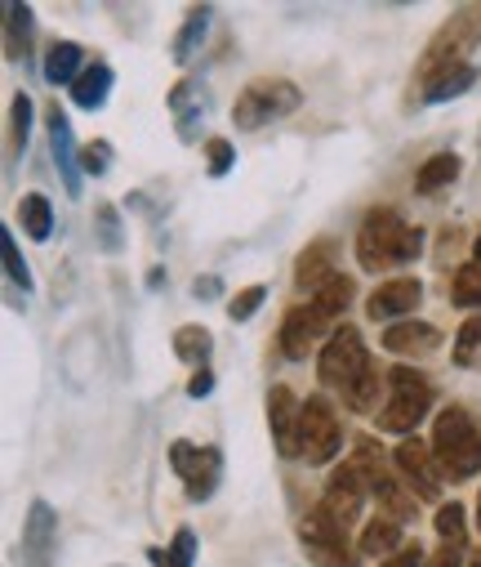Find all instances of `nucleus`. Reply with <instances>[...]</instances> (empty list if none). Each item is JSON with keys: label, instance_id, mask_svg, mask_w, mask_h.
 <instances>
[{"label": "nucleus", "instance_id": "obj_1", "mask_svg": "<svg viewBox=\"0 0 481 567\" xmlns=\"http://www.w3.org/2000/svg\"><path fill=\"white\" fill-rule=\"evenodd\" d=\"M424 250V228H406L393 206H375L357 228V264L366 272H384Z\"/></svg>", "mask_w": 481, "mask_h": 567}, {"label": "nucleus", "instance_id": "obj_2", "mask_svg": "<svg viewBox=\"0 0 481 567\" xmlns=\"http://www.w3.org/2000/svg\"><path fill=\"white\" fill-rule=\"evenodd\" d=\"M432 456L441 465V478L463 483L481 474V430L463 406H446L432 424Z\"/></svg>", "mask_w": 481, "mask_h": 567}, {"label": "nucleus", "instance_id": "obj_3", "mask_svg": "<svg viewBox=\"0 0 481 567\" xmlns=\"http://www.w3.org/2000/svg\"><path fill=\"white\" fill-rule=\"evenodd\" d=\"M477 45H481V6H463L428 41L424 63H419V85H428V81H437V76H446L454 68H468V54Z\"/></svg>", "mask_w": 481, "mask_h": 567}, {"label": "nucleus", "instance_id": "obj_4", "mask_svg": "<svg viewBox=\"0 0 481 567\" xmlns=\"http://www.w3.org/2000/svg\"><path fill=\"white\" fill-rule=\"evenodd\" d=\"M428 411H432V380L415 367H393L388 371V402L379 406V430L415 439V424Z\"/></svg>", "mask_w": 481, "mask_h": 567}, {"label": "nucleus", "instance_id": "obj_5", "mask_svg": "<svg viewBox=\"0 0 481 567\" xmlns=\"http://www.w3.org/2000/svg\"><path fill=\"white\" fill-rule=\"evenodd\" d=\"M294 107H299V85L294 81H285V76H259V81H250L237 94L232 121H237V130H263V125L290 116Z\"/></svg>", "mask_w": 481, "mask_h": 567}, {"label": "nucleus", "instance_id": "obj_6", "mask_svg": "<svg viewBox=\"0 0 481 567\" xmlns=\"http://www.w3.org/2000/svg\"><path fill=\"white\" fill-rule=\"evenodd\" d=\"M366 367H370V349H366L357 327L331 331L326 349H321V358H316V375H321V384H331V389H348Z\"/></svg>", "mask_w": 481, "mask_h": 567}, {"label": "nucleus", "instance_id": "obj_7", "mask_svg": "<svg viewBox=\"0 0 481 567\" xmlns=\"http://www.w3.org/2000/svg\"><path fill=\"white\" fill-rule=\"evenodd\" d=\"M344 430L335 420V406L326 398H307L303 402V434H299V461L307 465H331L339 456Z\"/></svg>", "mask_w": 481, "mask_h": 567}, {"label": "nucleus", "instance_id": "obj_8", "mask_svg": "<svg viewBox=\"0 0 481 567\" xmlns=\"http://www.w3.org/2000/svg\"><path fill=\"white\" fill-rule=\"evenodd\" d=\"M170 470L184 478L188 501H210L219 478H223V456H219V447H197L188 439H175L170 443Z\"/></svg>", "mask_w": 481, "mask_h": 567}, {"label": "nucleus", "instance_id": "obj_9", "mask_svg": "<svg viewBox=\"0 0 481 567\" xmlns=\"http://www.w3.org/2000/svg\"><path fill=\"white\" fill-rule=\"evenodd\" d=\"M299 540H303V549H307V558H312L316 567H357V554H353L344 527L331 523L321 509L303 514V523H299Z\"/></svg>", "mask_w": 481, "mask_h": 567}, {"label": "nucleus", "instance_id": "obj_10", "mask_svg": "<svg viewBox=\"0 0 481 567\" xmlns=\"http://www.w3.org/2000/svg\"><path fill=\"white\" fill-rule=\"evenodd\" d=\"M370 492H375V483H370V478H362V474L344 461V465L331 474V483H326V501H321L316 509L348 532V527L362 518V505H366V496H370Z\"/></svg>", "mask_w": 481, "mask_h": 567}, {"label": "nucleus", "instance_id": "obj_11", "mask_svg": "<svg viewBox=\"0 0 481 567\" xmlns=\"http://www.w3.org/2000/svg\"><path fill=\"white\" fill-rule=\"evenodd\" d=\"M406 487L419 496V501H441V465L432 456V443L424 439H401V447L393 452Z\"/></svg>", "mask_w": 481, "mask_h": 567}, {"label": "nucleus", "instance_id": "obj_12", "mask_svg": "<svg viewBox=\"0 0 481 567\" xmlns=\"http://www.w3.org/2000/svg\"><path fill=\"white\" fill-rule=\"evenodd\" d=\"M19 558H23L19 567H54V558H59V514L45 501H32V509H28Z\"/></svg>", "mask_w": 481, "mask_h": 567}, {"label": "nucleus", "instance_id": "obj_13", "mask_svg": "<svg viewBox=\"0 0 481 567\" xmlns=\"http://www.w3.org/2000/svg\"><path fill=\"white\" fill-rule=\"evenodd\" d=\"M268 430L285 461H299V434H303V402L290 384H272L268 393Z\"/></svg>", "mask_w": 481, "mask_h": 567}, {"label": "nucleus", "instance_id": "obj_14", "mask_svg": "<svg viewBox=\"0 0 481 567\" xmlns=\"http://www.w3.org/2000/svg\"><path fill=\"white\" fill-rule=\"evenodd\" d=\"M326 327H331V318L321 313L312 300L307 305H294L290 313H285V322H281V353L290 358V362H303L316 344H321V336H326ZM331 340V336H326Z\"/></svg>", "mask_w": 481, "mask_h": 567}, {"label": "nucleus", "instance_id": "obj_15", "mask_svg": "<svg viewBox=\"0 0 481 567\" xmlns=\"http://www.w3.org/2000/svg\"><path fill=\"white\" fill-rule=\"evenodd\" d=\"M419 300H424L419 277H388L384 287L366 300V313H370L375 322H406V318H415Z\"/></svg>", "mask_w": 481, "mask_h": 567}, {"label": "nucleus", "instance_id": "obj_16", "mask_svg": "<svg viewBox=\"0 0 481 567\" xmlns=\"http://www.w3.org/2000/svg\"><path fill=\"white\" fill-rule=\"evenodd\" d=\"M45 125H50V148H54V162H59V175L67 184L72 197H81V153H76V138H72V125H67V112L59 103L45 107Z\"/></svg>", "mask_w": 481, "mask_h": 567}, {"label": "nucleus", "instance_id": "obj_17", "mask_svg": "<svg viewBox=\"0 0 481 567\" xmlns=\"http://www.w3.org/2000/svg\"><path fill=\"white\" fill-rule=\"evenodd\" d=\"M384 349L397 353V358H428L441 349V331L432 322H419V318H406V322H393L384 331Z\"/></svg>", "mask_w": 481, "mask_h": 567}, {"label": "nucleus", "instance_id": "obj_18", "mask_svg": "<svg viewBox=\"0 0 481 567\" xmlns=\"http://www.w3.org/2000/svg\"><path fill=\"white\" fill-rule=\"evenodd\" d=\"M335 272H339V268H335V246H331V241H312V246L294 259V281H299L303 291H321Z\"/></svg>", "mask_w": 481, "mask_h": 567}, {"label": "nucleus", "instance_id": "obj_19", "mask_svg": "<svg viewBox=\"0 0 481 567\" xmlns=\"http://www.w3.org/2000/svg\"><path fill=\"white\" fill-rule=\"evenodd\" d=\"M85 68H90V63H85V50H81L76 41H54V45L45 50V68H41V72H45L50 85H67V90H72Z\"/></svg>", "mask_w": 481, "mask_h": 567}, {"label": "nucleus", "instance_id": "obj_20", "mask_svg": "<svg viewBox=\"0 0 481 567\" xmlns=\"http://www.w3.org/2000/svg\"><path fill=\"white\" fill-rule=\"evenodd\" d=\"M406 540H401V523L397 518H388V514H375L366 527H362V540H357V549L366 554V558H393L397 549H401Z\"/></svg>", "mask_w": 481, "mask_h": 567}, {"label": "nucleus", "instance_id": "obj_21", "mask_svg": "<svg viewBox=\"0 0 481 567\" xmlns=\"http://www.w3.org/2000/svg\"><path fill=\"white\" fill-rule=\"evenodd\" d=\"M112 81H116V76H112V68L94 59V63L81 72V81L72 85V103H76V107H85V112H98V107L107 103V94H112Z\"/></svg>", "mask_w": 481, "mask_h": 567}, {"label": "nucleus", "instance_id": "obj_22", "mask_svg": "<svg viewBox=\"0 0 481 567\" xmlns=\"http://www.w3.org/2000/svg\"><path fill=\"white\" fill-rule=\"evenodd\" d=\"M379 393H388V371H379V362H370L348 389H344V402L353 411H379Z\"/></svg>", "mask_w": 481, "mask_h": 567}, {"label": "nucleus", "instance_id": "obj_23", "mask_svg": "<svg viewBox=\"0 0 481 567\" xmlns=\"http://www.w3.org/2000/svg\"><path fill=\"white\" fill-rule=\"evenodd\" d=\"M19 219H23V233L32 241H50V233H54V206H50L45 193H28L19 202Z\"/></svg>", "mask_w": 481, "mask_h": 567}, {"label": "nucleus", "instance_id": "obj_24", "mask_svg": "<svg viewBox=\"0 0 481 567\" xmlns=\"http://www.w3.org/2000/svg\"><path fill=\"white\" fill-rule=\"evenodd\" d=\"M375 501H379V514H388L397 523H410L415 518V492H406V483H397L393 474H384L375 483Z\"/></svg>", "mask_w": 481, "mask_h": 567}, {"label": "nucleus", "instance_id": "obj_25", "mask_svg": "<svg viewBox=\"0 0 481 567\" xmlns=\"http://www.w3.org/2000/svg\"><path fill=\"white\" fill-rule=\"evenodd\" d=\"M6 54L10 63H28V50H32V10L28 6H6Z\"/></svg>", "mask_w": 481, "mask_h": 567}, {"label": "nucleus", "instance_id": "obj_26", "mask_svg": "<svg viewBox=\"0 0 481 567\" xmlns=\"http://www.w3.org/2000/svg\"><path fill=\"white\" fill-rule=\"evenodd\" d=\"M353 296H357V281L353 277H344V272H335L331 281H326V287H321V291H312V305L321 309V313H326L331 322L353 305Z\"/></svg>", "mask_w": 481, "mask_h": 567}, {"label": "nucleus", "instance_id": "obj_27", "mask_svg": "<svg viewBox=\"0 0 481 567\" xmlns=\"http://www.w3.org/2000/svg\"><path fill=\"white\" fill-rule=\"evenodd\" d=\"M210 19H215V10H210V6L188 10L184 32H179V41H175V59H179V63H188V59L201 50V41H206V32H210Z\"/></svg>", "mask_w": 481, "mask_h": 567}, {"label": "nucleus", "instance_id": "obj_28", "mask_svg": "<svg viewBox=\"0 0 481 567\" xmlns=\"http://www.w3.org/2000/svg\"><path fill=\"white\" fill-rule=\"evenodd\" d=\"M459 179V157L454 153H437L424 162V171L415 175V193H441L446 184Z\"/></svg>", "mask_w": 481, "mask_h": 567}, {"label": "nucleus", "instance_id": "obj_29", "mask_svg": "<svg viewBox=\"0 0 481 567\" xmlns=\"http://www.w3.org/2000/svg\"><path fill=\"white\" fill-rule=\"evenodd\" d=\"M210 344H215V336H210L206 327H197V322L175 331V353H179L188 367H197V371L206 367V358H210Z\"/></svg>", "mask_w": 481, "mask_h": 567}, {"label": "nucleus", "instance_id": "obj_30", "mask_svg": "<svg viewBox=\"0 0 481 567\" xmlns=\"http://www.w3.org/2000/svg\"><path fill=\"white\" fill-rule=\"evenodd\" d=\"M147 558H151L156 567H192V558H197V536H192V527H179L166 549H147Z\"/></svg>", "mask_w": 481, "mask_h": 567}, {"label": "nucleus", "instance_id": "obj_31", "mask_svg": "<svg viewBox=\"0 0 481 567\" xmlns=\"http://www.w3.org/2000/svg\"><path fill=\"white\" fill-rule=\"evenodd\" d=\"M450 300H454L459 309H481V268H477V264L454 268V277H450Z\"/></svg>", "mask_w": 481, "mask_h": 567}, {"label": "nucleus", "instance_id": "obj_32", "mask_svg": "<svg viewBox=\"0 0 481 567\" xmlns=\"http://www.w3.org/2000/svg\"><path fill=\"white\" fill-rule=\"evenodd\" d=\"M477 81V72L472 68H454V72H446V76H437V81H428L424 85V103H446V99H459L468 85Z\"/></svg>", "mask_w": 481, "mask_h": 567}, {"label": "nucleus", "instance_id": "obj_33", "mask_svg": "<svg viewBox=\"0 0 481 567\" xmlns=\"http://www.w3.org/2000/svg\"><path fill=\"white\" fill-rule=\"evenodd\" d=\"M28 125H32V99L28 94H14V103H10V166L28 148Z\"/></svg>", "mask_w": 481, "mask_h": 567}, {"label": "nucleus", "instance_id": "obj_34", "mask_svg": "<svg viewBox=\"0 0 481 567\" xmlns=\"http://www.w3.org/2000/svg\"><path fill=\"white\" fill-rule=\"evenodd\" d=\"M437 536H441V545L463 549V540H468V514H463L459 501H450V505L437 509Z\"/></svg>", "mask_w": 481, "mask_h": 567}, {"label": "nucleus", "instance_id": "obj_35", "mask_svg": "<svg viewBox=\"0 0 481 567\" xmlns=\"http://www.w3.org/2000/svg\"><path fill=\"white\" fill-rule=\"evenodd\" d=\"M94 237H98V246H103L107 255H116V250H121L125 233H121V210H116L112 202H103V206L94 210Z\"/></svg>", "mask_w": 481, "mask_h": 567}, {"label": "nucleus", "instance_id": "obj_36", "mask_svg": "<svg viewBox=\"0 0 481 567\" xmlns=\"http://www.w3.org/2000/svg\"><path fill=\"white\" fill-rule=\"evenodd\" d=\"M0 255H6V272H10L14 287L32 291V268H28V259H23V250H19V241H14V233H10V228L0 233Z\"/></svg>", "mask_w": 481, "mask_h": 567}, {"label": "nucleus", "instance_id": "obj_37", "mask_svg": "<svg viewBox=\"0 0 481 567\" xmlns=\"http://www.w3.org/2000/svg\"><path fill=\"white\" fill-rule=\"evenodd\" d=\"M454 362L459 367H477L481 362V313L459 327V336H454Z\"/></svg>", "mask_w": 481, "mask_h": 567}, {"label": "nucleus", "instance_id": "obj_38", "mask_svg": "<svg viewBox=\"0 0 481 567\" xmlns=\"http://www.w3.org/2000/svg\"><path fill=\"white\" fill-rule=\"evenodd\" d=\"M263 300H268V287H245V291H237V296H232L228 318H232V322H250V318L263 309Z\"/></svg>", "mask_w": 481, "mask_h": 567}, {"label": "nucleus", "instance_id": "obj_39", "mask_svg": "<svg viewBox=\"0 0 481 567\" xmlns=\"http://www.w3.org/2000/svg\"><path fill=\"white\" fill-rule=\"evenodd\" d=\"M206 157H210V175L219 179V175H228V171H232L237 148L228 144V138H210V144H206Z\"/></svg>", "mask_w": 481, "mask_h": 567}, {"label": "nucleus", "instance_id": "obj_40", "mask_svg": "<svg viewBox=\"0 0 481 567\" xmlns=\"http://www.w3.org/2000/svg\"><path fill=\"white\" fill-rule=\"evenodd\" d=\"M379 567H428V558H424V545L419 540H406L393 558H384Z\"/></svg>", "mask_w": 481, "mask_h": 567}, {"label": "nucleus", "instance_id": "obj_41", "mask_svg": "<svg viewBox=\"0 0 481 567\" xmlns=\"http://www.w3.org/2000/svg\"><path fill=\"white\" fill-rule=\"evenodd\" d=\"M107 166H112V148L107 144H94V148L81 153V171L85 175H107Z\"/></svg>", "mask_w": 481, "mask_h": 567}, {"label": "nucleus", "instance_id": "obj_42", "mask_svg": "<svg viewBox=\"0 0 481 567\" xmlns=\"http://www.w3.org/2000/svg\"><path fill=\"white\" fill-rule=\"evenodd\" d=\"M428 567H468V563H463V549H454V545H441V549L428 558Z\"/></svg>", "mask_w": 481, "mask_h": 567}, {"label": "nucleus", "instance_id": "obj_43", "mask_svg": "<svg viewBox=\"0 0 481 567\" xmlns=\"http://www.w3.org/2000/svg\"><path fill=\"white\" fill-rule=\"evenodd\" d=\"M188 393H192V398H210V393H215V375H210V367H201V371L192 375Z\"/></svg>", "mask_w": 481, "mask_h": 567}, {"label": "nucleus", "instance_id": "obj_44", "mask_svg": "<svg viewBox=\"0 0 481 567\" xmlns=\"http://www.w3.org/2000/svg\"><path fill=\"white\" fill-rule=\"evenodd\" d=\"M219 291H223V281H219V277H201L197 287H192V296H197V300H215Z\"/></svg>", "mask_w": 481, "mask_h": 567}, {"label": "nucleus", "instance_id": "obj_45", "mask_svg": "<svg viewBox=\"0 0 481 567\" xmlns=\"http://www.w3.org/2000/svg\"><path fill=\"white\" fill-rule=\"evenodd\" d=\"M468 567H481V549H477V554H472V558H468Z\"/></svg>", "mask_w": 481, "mask_h": 567}, {"label": "nucleus", "instance_id": "obj_46", "mask_svg": "<svg viewBox=\"0 0 481 567\" xmlns=\"http://www.w3.org/2000/svg\"><path fill=\"white\" fill-rule=\"evenodd\" d=\"M477 532H481V501H477Z\"/></svg>", "mask_w": 481, "mask_h": 567}]
</instances>
